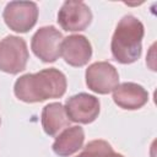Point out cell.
I'll use <instances>...</instances> for the list:
<instances>
[{
    "mask_svg": "<svg viewBox=\"0 0 157 157\" xmlns=\"http://www.w3.org/2000/svg\"><path fill=\"white\" fill-rule=\"evenodd\" d=\"M65 91L66 77L54 67L44 69L37 74H26L16 80L13 87L15 96L27 103L59 98Z\"/></svg>",
    "mask_w": 157,
    "mask_h": 157,
    "instance_id": "obj_1",
    "label": "cell"
},
{
    "mask_svg": "<svg viewBox=\"0 0 157 157\" xmlns=\"http://www.w3.org/2000/svg\"><path fill=\"white\" fill-rule=\"evenodd\" d=\"M144 25L135 16H124L112 38V54L120 64H131L141 55Z\"/></svg>",
    "mask_w": 157,
    "mask_h": 157,
    "instance_id": "obj_2",
    "label": "cell"
},
{
    "mask_svg": "<svg viewBox=\"0 0 157 157\" xmlns=\"http://www.w3.org/2000/svg\"><path fill=\"white\" fill-rule=\"evenodd\" d=\"M28 49L25 39L7 36L0 40V70L7 74H18L26 69Z\"/></svg>",
    "mask_w": 157,
    "mask_h": 157,
    "instance_id": "obj_3",
    "label": "cell"
},
{
    "mask_svg": "<svg viewBox=\"0 0 157 157\" xmlns=\"http://www.w3.org/2000/svg\"><path fill=\"white\" fill-rule=\"evenodd\" d=\"M2 17L10 29L25 33L36 25L38 7L33 1H11L6 5Z\"/></svg>",
    "mask_w": 157,
    "mask_h": 157,
    "instance_id": "obj_4",
    "label": "cell"
},
{
    "mask_svg": "<svg viewBox=\"0 0 157 157\" xmlns=\"http://www.w3.org/2000/svg\"><path fill=\"white\" fill-rule=\"evenodd\" d=\"M63 39V34L54 26H45L33 34L31 48L42 61L53 63L60 56Z\"/></svg>",
    "mask_w": 157,
    "mask_h": 157,
    "instance_id": "obj_5",
    "label": "cell"
},
{
    "mask_svg": "<svg viewBox=\"0 0 157 157\" xmlns=\"http://www.w3.org/2000/svg\"><path fill=\"white\" fill-rule=\"evenodd\" d=\"M118 82L119 75L117 69L107 61L94 63L86 70V85L96 93H110L118 86Z\"/></svg>",
    "mask_w": 157,
    "mask_h": 157,
    "instance_id": "obj_6",
    "label": "cell"
},
{
    "mask_svg": "<svg viewBox=\"0 0 157 157\" xmlns=\"http://www.w3.org/2000/svg\"><path fill=\"white\" fill-rule=\"evenodd\" d=\"M92 21L90 7L82 1H65L59 10L58 22L67 32L86 29Z\"/></svg>",
    "mask_w": 157,
    "mask_h": 157,
    "instance_id": "obj_7",
    "label": "cell"
},
{
    "mask_svg": "<svg viewBox=\"0 0 157 157\" xmlns=\"http://www.w3.org/2000/svg\"><path fill=\"white\" fill-rule=\"evenodd\" d=\"M99 101L94 96L78 93L70 97L65 104V112L70 121L90 124L99 114Z\"/></svg>",
    "mask_w": 157,
    "mask_h": 157,
    "instance_id": "obj_8",
    "label": "cell"
},
{
    "mask_svg": "<svg viewBox=\"0 0 157 157\" xmlns=\"http://www.w3.org/2000/svg\"><path fill=\"white\" fill-rule=\"evenodd\" d=\"M60 55L71 66H83L92 56V47L85 36L72 34L63 39Z\"/></svg>",
    "mask_w": 157,
    "mask_h": 157,
    "instance_id": "obj_9",
    "label": "cell"
},
{
    "mask_svg": "<svg viewBox=\"0 0 157 157\" xmlns=\"http://www.w3.org/2000/svg\"><path fill=\"white\" fill-rule=\"evenodd\" d=\"M113 101L123 109L135 110L144 107L148 101L147 91L134 82H124L118 85L113 91Z\"/></svg>",
    "mask_w": 157,
    "mask_h": 157,
    "instance_id": "obj_10",
    "label": "cell"
},
{
    "mask_svg": "<svg viewBox=\"0 0 157 157\" xmlns=\"http://www.w3.org/2000/svg\"><path fill=\"white\" fill-rule=\"evenodd\" d=\"M85 140V132L80 126H71L65 129L54 141L53 151L60 157H69L77 152Z\"/></svg>",
    "mask_w": 157,
    "mask_h": 157,
    "instance_id": "obj_11",
    "label": "cell"
},
{
    "mask_svg": "<svg viewBox=\"0 0 157 157\" xmlns=\"http://www.w3.org/2000/svg\"><path fill=\"white\" fill-rule=\"evenodd\" d=\"M70 119L65 112V107L60 103H49L42 112V126L45 134L55 136L64 128L69 126Z\"/></svg>",
    "mask_w": 157,
    "mask_h": 157,
    "instance_id": "obj_12",
    "label": "cell"
},
{
    "mask_svg": "<svg viewBox=\"0 0 157 157\" xmlns=\"http://www.w3.org/2000/svg\"><path fill=\"white\" fill-rule=\"evenodd\" d=\"M113 152L112 146L104 140H93L88 142L85 150L77 157H105Z\"/></svg>",
    "mask_w": 157,
    "mask_h": 157,
    "instance_id": "obj_13",
    "label": "cell"
},
{
    "mask_svg": "<svg viewBox=\"0 0 157 157\" xmlns=\"http://www.w3.org/2000/svg\"><path fill=\"white\" fill-rule=\"evenodd\" d=\"M105 157H124V156H123V155H120V153H115V152L113 151V152H110L109 155H107Z\"/></svg>",
    "mask_w": 157,
    "mask_h": 157,
    "instance_id": "obj_14",
    "label": "cell"
},
{
    "mask_svg": "<svg viewBox=\"0 0 157 157\" xmlns=\"http://www.w3.org/2000/svg\"><path fill=\"white\" fill-rule=\"evenodd\" d=\"M0 123H1V120H0Z\"/></svg>",
    "mask_w": 157,
    "mask_h": 157,
    "instance_id": "obj_15",
    "label": "cell"
}]
</instances>
